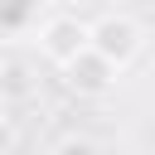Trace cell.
<instances>
[{
    "label": "cell",
    "mask_w": 155,
    "mask_h": 155,
    "mask_svg": "<svg viewBox=\"0 0 155 155\" xmlns=\"http://www.w3.org/2000/svg\"><path fill=\"white\" fill-rule=\"evenodd\" d=\"M34 44H39V58H44V63L68 68L78 53L92 48V19H78V15L53 10V15H44V19L34 24Z\"/></svg>",
    "instance_id": "cell-1"
},
{
    "label": "cell",
    "mask_w": 155,
    "mask_h": 155,
    "mask_svg": "<svg viewBox=\"0 0 155 155\" xmlns=\"http://www.w3.org/2000/svg\"><path fill=\"white\" fill-rule=\"evenodd\" d=\"M92 53H102L111 68H131L140 53H145V29L131 19V15H121V10H107V15H97L92 19Z\"/></svg>",
    "instance_id": "cell-2"
},
{
    "label": "cell",
    "mask_w": 155,
    "mask_h": 155,
    "mask_svg": "<svg viewBox=\"0 0 155 155\" xmlns=\"http://www.w3.org/2000/svg\"><path fill=\"white\" fill-rule=\"evenodd\" d=\"M63 73V82H68V92H78V97H107L111 87H116V78H121V68H111L102 53H78L68 68H58Z\"/></svg>",
    "instance_id": "cell-3"
},
{
    "label": "cell",
    "mask_w": 155,
    "mask_h": 155,
    "mask_svg": "<svg viewBox=\"0 0 155 155\" xmlns=\"http://www.w3.org/2000/svg\"><path fill=\"white\" fill-rule=\"evenodd\" d=\"M39 92V78L24 58H0V107H15V102H29Z\"/></svg>",
    "instance_id": "cell-4"
},
{
    "label": "cell",
    "mask_w": 155,
    "mask_h": 155,
    "mask_svg": "<svg viewBox=\"0 0 155 155\" xmlns=\"http://www.w3.org/2000/svg\"><path fill=\"white\" fill-rule=\"evenodd\" d=\"M53 155H102V145H97L92 136H82V131H68V136L53 145Z\"/></svg>",
    "instance_id": "cell-5"
},
{
    "label": "cell",
    "mask_w": 155,
    "mask_h": 155,
    "mask_svg": "<svg viewBox=\"0 0 155 155\" xmlns=\"http://www.w3.org/2000/svg\"><path fill=\"white\" fill-rule=\"evenodd\" d=\"M15 150V126H10V116H0V155H10Z\"/></svg>",
    "instance_id": "cell-6"
},
{
    "label": "cell",
    "mask_w": 155,
    "mask_h": 155,
    "mask_svg": "<svg viewBox=\"0 0 155 155\" xmlns=\"http://www.w3.org/2000/svg\"><path fill=\"white\" fill-rule=\"evenodd\" d=\"M150 155H155V150H150Z\"/></svg>",
    "instance_id": "cell-7"
}]
</instances>
